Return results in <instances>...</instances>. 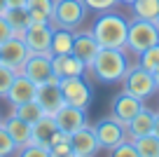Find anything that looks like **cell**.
<instances>
[{"label": "cell", "instance_id": "ac0fdd59", "mask_svg": "<svg viewBox=\"0 0 159 157\" xmlns=\"http://www.w3.org/2000/svg\"><path fill=\"white\" fill-rule=\"evenodd\" d=\"M2 127L7 129V134L12 136V141H14L19 148H21V145H28L30 138H33V124L24 122V120L16 117L14 113H12L10 117L2 120Z\"/></svg>", "mask_w": 159, "mask_h": 157}, {"label": "cell", "instance_id": "4fadbf2b", "mask_svg": "<svg viewBox=\"0 0 159 157\" xmlns=\"http://www.w3.org/2000/svg\"><path fill=\"white\" fill-rule=\"evenodd\" d=\"M101 52V45L96 42L94 33L89 31H75V38H73V54L77 56L82 64L87 66V68H91V64H94L96 54Z\"/></svg>", "mask_w": 159, "mask_h": 157}, {"label": "cell", "instance_id": "74e56055", "mask_svg": "<svg viewBox=\"0 0 159 157\" xmlns=\"http://www.w3.org/2000/svg\"><path fill=\"white\" fill-rule=\"evenodd\" d=\"M5 10H7V2H5V0H0V14H5Z\"/></svg>", "mask_w": 159, "mask_h": 157}, {"label": "cell", "instance_id": "ffe728a7", "mask_svg": "<svg viewBox=\"0 0 159 157\" xmlns=\"http://www.w3.org/2000/svg\"><path fill=\"white\" fill-rule=\"evenodd\" d=\"M56 131H59V127H56L54 117H52V115H45V117H40L38 122L33 124V138H30V143L49 148V143H52V138H54Z\"/></svg>", "mask_w": 159, "mask_h": 157}, {"label": "cell", "instance_id": "8fae6325", "mask_svg": "<svg viewBox=\"0 0 159 157\" xmlns=\"http://www.w3.org/2000/svg\"><path fill=\"white\" fill-rule=\"evenodd\" d=\"M143 108H145V106H143V101H140V98L131 96V94H126V92H119L117 96L112 98L110 115H112L117 122H122V124L126 127V124H129V122H131V120H134Z\"/></svg>", "mask_w": 159, "mask_h": 157}, {"label": "cell", "instance_id": "836d02e7", "mask_svg": "<svg viewBox=\"0 0 159 157\" xmlns=\"http://www.w3.org/2000/svg\"><path fill=\"white\" fill-rule=\"evenodd\" d=\"M10 38H12V28H10V24H7V19L0 14V45L7 42Z\"/></svg>", "mask_w": 159, "mask_h": 157}, {"label": "cell", "instance_id": "6da1fadb", "mask_svg": "<svg viewBox=\"0 0 159 157\" xmlns=\"http://www.w3.org/2000/svg\"><path fill=\"white\" fill-rule=\"evenodd\" d=\"M96 42L108 49H126V33H129V19L117 12H101L91 24Z\"/></svg>", "mask_w": 159, "mask_h": 157}, {"label": "cell", "instance_id": "d590c367", "mask_svg": "<svg viewBox=\"0 0 159 157\" xmlns=\"http://www.w3.org/2000/svg\"><path fill=\"white\" fill-rule=\"evenodd\" d=\"M152 134L159 138V113H154V131H152Z\"/></svg>", "mask_w": 159, "mask_h": 157}, {"label": "cell", "instance_id": "3957f363", "mask_svg": "<svg viewBox=\"0 0 159 157\" xmlns=\"http://www.w3.org/2000/svg\"><path fill=\"white\" fill-rule=\"evenodd\" d=\"M87 14H89V10L82 0H56L54 14H52V26L54 28L80 31L82 24L87 21Z\"/></svg>", "mask_w": 159, "mask_h": 157}, {"label": "cell", "instance_id": "60d3db41", "mask_svg": "<svg viewBox=\"0 0 159 157\" xmlns=\"http://www.w3.org/2000/svg\"><path fill=\"white\" fill-rule=\"evenodd\" d=\"M0 122H2V117H0Z\"/></svg>", "mask_w": 159, "mask_h": 157}, {"label": "cell", "instance_id": "d6a6232c", "mask_svg": "<svg viewBox=\"0 0 159 157\" xmlns=\"http://www.w3.org/2000/svg\"><path fill=\"white\" fill-rule=\"evenodd\" d=\"M49 157H75L73 148H70V141H61V143H52L49 148Z\"/></svg>", "mask_w": 159, "mask_h": 157}, {"label": "cell", "instance_id": "d4e9b609", "mask_svg": "<svg viewBox=\"0 0 159 157\" xmlns=\"http://www.w3.org/2000/svg\"><path fill=\"white\" fill-rule=\"evenodd\" d=\"M134 145H136V150H138V157H159V138L154 136V134L136 138Z\"/></svg>", "mask_w": 159, "mask_h": 157}, {"label": "cell", "instance_id": "e0dca14e", "mask_svg": "<svg viewBox=\"0 0 159 157\" xmlns=\"http://www.w3.org/2000/svg\"><path fill=\"white\" fill-rule=\"evenodd\" d=\"M35 92H38V84L33 80H28L24 73H19L12 82L10 92H7V101L12 103V108L14 106H21V103H28V101H35Z\"/></svg>", "mask_w": 159, "mask_h": 157}, {"label": "cell", "instance_id": "f546056e", "mask_svg": "<svg viewBox=\"0 0 159 157\" xmlns=\"http://www.w3.org/2000/svg\"><path fill=\"white\" fill-rule=\"evenodd\" d=\"M16 157H49V150L45 145H38V143H28V145H21L16 150Z\"/></svg>", "mask_w": 159, "mask_h": 157}, {"label": "cell", "instance_id": "8d00e7d4", "mask_svg": "<svg viewBox=\"0 0 159 157\" xmlns=\"http://www.w3.org/2000/svg\"><path fill=\"white\" fill-rule=\"evenodd\" d=\"M152 78H154V84H157V92H159V68L152 73Z\"/></svg>", "mask_w": 159, "mask_h": 157}, {"label": "cell", "instance_id": "603a6c76", "mask_svg": "<svg viewBox=\"0 0 159 157\" xmlns=\"http://www.w3.org/2000/svg\"><path fill=\"white\" fill-rule=\"evenodd\" d=\"M129 7H131L134 19L157 21V17H159V0H134Z\"/></svg>", "mask_w": 159, "mask_h": 157}, {"label": "cell", "instance_id": "ab89813d", "mask_svg": "<svg viewBox=\"0 0 159 157\" xmlns=\"http://www.w3.org/2000/svg\"><path fill=\"white\" fill-rule=\"evenodd\" d=\"M154 24H157V26H159V17H157V21H154Z\"/></svg>", "mask_w": 159, "mask_h": 157}, {"label": "cell", "instance_id": "f1b7e54d", "mask_svg": "<svg viewBox=\"0 0 159 157\" xmlns=\"http://www.w3.org/2000/svg\"><path fill=\"white\" fill-rule=\"evenodd\" d=\"M87 5V10L89 12H96V14H101V12H110L115 10V7L119 5V0H82Z\"/></svg>", "mask_w": 159, "mask_h": 157}, {"label": "cell", "instance_id": "ba28073f", "mask_svg": "<svg viewBox=\"0 0 159 157\" xmlns=\"http://www.w3.org/2000/svg\"><path fill=\"white\" fill-rule=\"evenodd\" d=\"M21 73L28 80H33L35 84H47V82H59V78L54 75V68H52V56L49 54H30L26 59Z\"/></svg>", "mask_w": 159, "mask_h": 157}, {"label": "cell", "instance_id": "1f68e13d", "mask_svg": "<svg viewBox=\"0 0 159 157\" xmlns=\"http://www.w3.org/2000/svg\"><path fill=\"white\" fill-rule=\"evenodd\" d=\"M110 157H138V150H136L134 141H129V138H126L124 143H119L117 148H112V150H110Z\"/></svg>", "mask_w": 159, "mask_h": 157}, {"label": "cell", "instance_id": "484cf974", "mask_svg": "<svg viewBox=\"0 0 159 157\" xmlns=\"http://www.w3.org/2000/svg\"><path fill=\"white\" fill-rule=\"evenodd\" d=\"M138 66H143L148 73H154L159 68V42L152 45L150 49H145L143 54H138Z\"/></svg>", "mask_w": 159, "mask_h": 157}, {"label": "cell", "instance_id": "9a60e30c", "mask_svg": "<svg viewBox=\"0 0 159 157\" xmlns=\"http://www.w3.org/2000/svg\"><path fill=\"white\" fill-rule=\"evenodd\" d=\"M52 68H54L56 78H82L87 73V66L70 52V54H54L52 56Z\"/></svg>", "mask_w": 159, "mask_h": 157}, {"label": "cell", "instance_id": "7c38bea8", "mask_svg": "<svg viewBox=\"0 0 159 157\" xmlns=\"http://www.w3.org/2000/svg\"><path fill=\"white\" fill-rule=\"evenodd\" d=\"M70 148H73L75 157H94L101 150L98 138L94 134V124L87 122L84 127H80L75 134H70Z\"/></svg>", "mask_w": 159, "mask_h": 157}, {"label": "cell", "instance_id": "7a4b0ae2", "mask_svg": "<svg viewBox=\"0 0 159 157\" xmlns=\"http://www.w3.org/2000/svg\"><path fill=\"white\" fill-rule=\"evenodd\" d=\"M91 73L96 75L98 82L115 84L122 82L129 70V59H126V49H108L101 47V52L96 54L94 64H91Z\"/></svg>", "mask_w": 159, "mask_h": 157}, {"label": "cell", "instance_id": "7402d4cb", "mask_svg": "<svg viewBox=\"0 0 159 157\" xmlns=\"http://www.w3.org/2000/svg\"><path fill=\"white\" fill-rule=\"evenodd\" d=\"M73 38H75V31L54 28V33H52V56L54 54H70L73 52Z\"/></svg>", "mask_w": 159, "mask_h": 157}, {"label": "cell", "instance_id": "83f0119b", "mask_svg": "<svg viewBox=\"0 0 159 157\" xmlns=\"http://www.w3.org/2000/svg\"><path fill=\"white\" fill-rule=\"evenodd\" d=\"M54 2L56 0H28L26 7H28V12H38V14H45V17L52 19V14H54Z\"/></svg>", "mask_w": 159, "mask_h": 157}, {"label": "cell", "instance_id": "277c9868", "mask_svg": "<svg viewBox=\"0 0 159 157\" xmlns=\"http://www.w3.org/2000/svg\"><path fill=\"white\" fill-rule=\"evenodd\" d=\"M159 42V26L154 21L145 19H131L129 33H126V52L131 54H143L145 49Z\"/></svg>", "mask_w": 159, "mask_h": 157}, {"label": "cell", "instance_id": "8992f818", "mask_svg": "<svg viewBox=\"0 0 159 157\" xmlns=\"http://www.w3.org/2000/svg\"><path fill=\"white\" fill-rule=\"evenodd\" d=\"M59 87H61V94H63V101L68 106L89 110L91 101H94V89H91V84H87L84 75L82 78H61Z\"/></svg>", "mask_w": 159, "mask_h": 157}, {"label": "cell", "instance_id": "44dd1931", "mask_svg": "<svg viewBox=\"0 0 159 157\" xmlns=\"http://www.w3.org/2000/svg\"><path fill=\"white\" fill-rule=\"evenodd\" d=\"M2 17L7 19V24H10V28H12V38H21V40H24L26 28L30 26V12H28V7L5 10V14H2Z\"/></svg>", "mask_w": 159, "mask_h": 157}, {"label": "cell", "instance_id": "e575fe53", "mask_svg": "<svg viewBox=\"0 0 159 157\" xmlns=\"http://www.w3.org/2000/svg\"><path fill=\"white\" fill-rule=\"evenodd\" d=\"M7 2V10H14V7H26L28 0H5Z\"/></svg>", "mask_w": 159, "mask_h": 157}, {"label": "cell", "instance_id": "5bb4252c", "mask_svg": "<svg viewBox=\"0 0 159 157\" xmlns=\"http://www.w3.org/2000/svg\"><path fill=\"white\" fill-rule=\"evenodd\" d=\"M35 101H38V106L42 108V113H45V115H52V117H54V113H56V110H61V108L66 106L59 82H47V84H40V87H38V92H35Z\"/></svg>", "mask_w": 159, "mask_h": 157}, {"label": "cell", "instance_id": "2e32d148", "mask_svg": "<svg viewBox=\"0 0 159 157\" xmlns=\"http://www.w3.org/2000/svg\"><path fill=\"white\" fill-rule=\"evenodd\" d=\"M54 122L61 131H68V134H75L80 127L87 124V110L82 108H75V106H68L66 103L61 110L54 113Z\"/></svg>", "mask_w": 159, "mask_h": 157}, {"label": "cell", "instance_id": "30bf717a", "mask_svg": "<svg viewBox=\"0 0 159 157\" xmlns=\"http://www.w3.org/2000/svg\"><path fill=\"white\" fill-rule=\"evenodd\" d=\"M28 56H30V49L26 47V42L21 38H10L7 42L0 45V64L7 66L14 73H21Z\"/></svg>", "mask_w": 159, "mask_h": 157}, {"label": "cell", "instance_id": "cb8c5ba5", "mask_svg": "<svg viewBox=\"0 0 159 157\" xmlns=\"http://www.w3.org/2000/svg\"><path fill=\"white\" fill-rule=\"evenodd\" d=\"M12 113H14L16 117H21L24 122H28V124H35L40 117H45L42 108L38 106V101H28V103H21V106H14Z\"/></svg>", "mask_w": 159, "mask_h": 157}, {"label": "cell", "instance_id": "9c48e42d", "mask_svg": "<svg viewBox=\"0 0 159 157\" xmlns=\"http://www.w3.org/2000/svg\"><path fill=\"white\" fill-rule=\"evenodd\" d=\"M52 24H30L24 33V42L30 49V54H49L52 56Z\"/></svg>", "mask_w": 159, "mask_h": 157}, {"label": "cell", "instance_id": "d6986e66", "mask_svg": "<svg viewBox=\"0 0 159 157\" xmlns=\"http://www.w3.org/2000/svg\"><path fill=\"white\" fill-rule=\"evenodd\" d=\"M154 131V113L150 108H143L129 124H126V136L129 141H136L140 136H148V134Z\"/></svg>", "mask_w": 159, "mask_h": 157}, {"label": "cell", "instance_id": "4dcf8cb0", "mask_svg": "<svg viewBox=\"0 0 159 157\" xmlns=\"http://www.w3.org/2000/svg\"><path fill=\"white\" fill-rule=\"evenodd\" d=\"M16 75L19 73H14V70H10L7 66L0 64V96L2 98L7 96V92H10V87H12V82H14Z\"/></svg>", "mask_w": 159, "mask_h": 157}, {"label": "cell", "instance_id": "52a82bcc", "mask_svg": "<svg viewBox=\"0 0 159 157\" xmlns=\"http://www.w3.org/2000/svg\"><path fill=\"white\" fill-rule=\"evenodd\" d=\"M94 134H96V138H98L101 150H108V152L129 138V136H126V127L122 122H117L112 115L98 120V122L94 124Z\"/></svg>", "mask_w": 159, "mask_h": 157}, {"label": "cell", "instance_id": "5b68a950", "mask_svg": "<svg viewBox=\"0 0 159 157\" xmlns=\"http://www.w3.org/2000/svg\"><path fill=\"white\" fill-rule=\"evenodd\" d=\"M122 92H126V94H131V96L145 101V98H150L154 92H157V84H154L152 73H148L143 66L136 64V66H129L124 80H122Z\"/></svg>", "mask_w": 159, "mask_h": 157}, {"label": "cell", "instance_id": "4316f807", "mask_svg": "<svg viewBox=\"0 0 159 157\" xmlns=\"http://www.w3.org/2000/svg\"><path fill=\"white\" fill-rule=\"evenodd\" d=\"M16 150H19V145L12 141V136L7 134V129L0 122V157H12V155H16Z\"/></svg>", "mask_w": 159, "mask_h": 157}, {"label": "cell", "instance_id": "f35d334b", "mask_svg": "<svg viewBox=\"0 0 159 157\" xmlns=\"http://www.w3.org/2000/svg\"><path fill=\"white\" fill-rule=\"evenodd\" d=\"M119 2H122V5H131V2H134V0H119Z\"/></svg>", "mask_w": 159, "mask_h": 157}]
</instances>
